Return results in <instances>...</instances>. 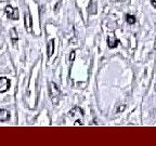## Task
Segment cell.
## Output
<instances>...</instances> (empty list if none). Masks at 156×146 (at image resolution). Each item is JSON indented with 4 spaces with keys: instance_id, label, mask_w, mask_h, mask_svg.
Masks as SVG:
<instances>
[{
    "instance_id": "6da1fadb",
    "label": "cell",
    "mask_w": 156,
    "mask_h": 146,
    "mask_svg": "<svg viewBox=\"0 0 156 146\" xmlns=\"http://www.w3.org/2000/svg\"><path fill=\"white\" fill-rule=\"evenodd\" d=\"M50 96H51V100L54 104L58 102V99L61 96V92H60V89L58 88V85L54 82H50Z\"/></svg>"
},
{
    "instance_id": "7a4b0ae2",
    "label": "cell",
    "mask_w": 156,
    "mask_h": 146,
    "mask_svg": "<svg viewBox=\"0 0 156 146\" xmlns=\"http://www.w3.org/2000/svg\"><path fill=\"white\" fill-rule=\"evenodd\" d=\"M5 13H7L8 17L13 19V21L19 19V10L15 9V8H12L11 5H7L5 7Z\"/></svg>"
},
{
    "instance_id": "3957f363",
    "label": "cell",
    "mask_w": 156,
    "mask_h": 146,
    "mask_svg": "<svg viewBox=\"0 0 156 146\" xmlns=\"http://www.w3.org/2000/svg\"><path fill=\"white\" fill-rule=\"evenodd\" d=\"M10 88V80L5 77H0V93L7 92Z\"/></svg>"
},
{
    "instance_id": "277c9868",
    "label": "cell",
    "mask_w": 156,
    "mask_h": 146,
    "mask_svg": "<svg viewBox=\"0 0 156 146\" xmlns=\"http://www.w3.org/2000/svg\"><path fill=\"white\" fill-rule=\"evenodd\" d=\"M32 25H33V19L30 13H25V27H26L27 33H32Z\"/></svg>"
},
{
    "instance_id": "5b68a950",
    "label": "cell",
    "mask_w": 156,
    "mask_h": 146,
    "mask_svg": "<svg viewBox=\"0 0 156 146\" xmlns=\"http://www.w3.org/2000/svg\"><path fill=\"white\" fill-rule=\"evenodd\" d=\"M118 43H119V39H117L115 36L107 37V46H108V48H116Z\"/></svg>"
},
{
    "instance_id": "8992f818",
    "label": "cell",
    "mask_w": 156,
    "mask_h": 146,
    "mask_svg": "<svg viewBox=\"0 0 156 146\" xmlns=\"http://www.w3.org/2000/svg\"><path fill=\"white\" fill-rule=\"evenodd\" d=\"M88 13L89 14L97 13V0H90V3L88 5Z\"/></svg>"
},
{
    "instance_id": "52a82bcc",
    "label": "cell",
    "mask_w": 156,
    "mask_h": 146,
    "mask_svg": "<svg viewBox=\"0 0 156 146\" xmlns=\"http://www.w3.org/2000/svg\"><path fill=\"white\" fill-rule=\"evenodd\" d=\"M54 51V41L53 40H50L47 44V54H48L49 57H51L52 54H53Z\"/></svg>"
},
{
    "instance_id": "ba28073f",
    "label": "cell",
    "mask_w": 156,
    "mask_h": 146,
    "mask_svg": "<svg viewBox=\"0 0 156 146\" xmlns=\"http://www.w3.org/2000/svg\"><path fill=\"white\" fill-rule=\"evenodd\" d=\"M10 118V114L8 110L5 109H0V121H8Z\"/></svg>"
},
{
    "instance_id": "9c48e42d",
    "label": "cell",
    "mask_w": 156,
    "mask_h": 146,
    "mask_svg": "<svg viewBox=\"0 0 156 146\" xmlns=\"http://www.w3.org/2000/svg\"><path fill=\"white\" fill-rule=\"evenodd\" d=\"M10 36H11V40H12L13 44H16L17 39H19V36H17V32L15 28H12L10 30Z\"/></svg>"
},
{
    "instance_id": "30bf717a",
    "label": "cell",
    "mask_w": 156,
    "mask_h": 146,
    "mask_svg": "<svg viewBox=\"0 0 156 146\" xmlns=\"http://www.w3.org/2000/svg\"><path fill=\"white\" fill-rule=\"evenodd\" d=\"M126 21H127V23L128 24H134V23L136 22V17L133 16V15H130V14H127L126 15Z\"/></svg>"
},
{
    "instance_id": "8fae6325",
    "label": "cell",
    "mask_w": 156,
    "mask_h": 146,
    "mask_svg": "<svg viewBox=\"0 0 156 146\" xmlns=\"http://www.w3.org/2000/svg\"><path fill=\"white\" fill-rule=\"evenodd\" d=\"M74 57H75V51L72 52V54H71V61H73Z\"/></svg>"
},
{
    "instance_id": "7c38bea8",
    "label": "cell",
    "mask_w": 156,
    "mask_h": 146,
    "mask_svg": "<svg viewBox=\"0 0 156 146\" xmlns=\"http://www.w3.org/2000/svg\"><path fill=\"white\" fill-rule=\"evenodd\" d=\"M151 3L154 8H156V0H151Z\"/></svg>"
},
{
    "instance_id": "4fadbf2b",
    "label": "cell",
    "mask_w": 156,
    "mask_h": 146,
    "mask_svg": "<svg viewBox=\"0 0 156 146\" xmlns=\"http://www.w3.org/2000/svg\"><path fill=\"white\" fill-rule=\"evenodd\" d=\"M125 109V106H120L118 109H117V112H122V110H124Z\"/></svg>"
},
{
    "instance_id": "5bb4252c",
    "label": "cell",
    "mask_w": 156,
    "mask_h": 146,
    "mask_svg": "<svg viewBox=\"0 0 156 146\" xmlns=\"http://www.w3.org/2000/svg\"><path fill=\"white\" fill-rule=\"evenodd\" d=\"M155 49H156V41H155Z\"/></svg>"
}]
</instances>
